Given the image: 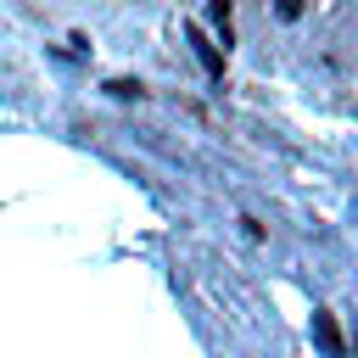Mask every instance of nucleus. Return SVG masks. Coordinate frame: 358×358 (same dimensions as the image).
<instances>
[{
	"label": "nucleus",
	"instance_id": "1",
	"mask_svg": "<svg viewBox=\"0 0 358 358\" xmlns=\"http://www.w3.org/2000/svg\"><path fill=\"white\" fill-rule=\"evenodd\" d=\"M313 341H319V352H324V358H347V341H341V330H336V313H330V308H313Z\"/></svg>",
	"mask_w": 358,
	"mask_h": 358
},
{
	"label": "nucleus",
	"instance_id": "2",
	"mask_svg": "<svg viewBox=\"0 0 358 358\" xmlns=\"http://www.w3.org/2000/svg\"><path fill=\"white\" fill-rule=\"evenodd\" d=\"M185 39H190V45H196V62H201V67H207V73H224V56H218V45H213V39H207V34H201V28H196V22H190V28H185Z\"/></svg>",
	"mask_w": 358,
	"mask_h": 358
},
{
	"label": "nucleus",
	"instance_id": "3",
	"mask_svg": "<svg viewBox=\"0 0 358 358\" xmlns=\"http://www.w3.org/2000/svg\"><path fill=\"white\" fill-rule=\"evenodd\" d=\"M213 28H218V39L229 45V0H213Z\"/></svg>",
	"mask_w": 358,
	"mask_h": 358
},
{
	"label": "nucleus",
	"instance_id": "4",
	"mask_svg": "<svg viewBox=\"0 0 358 358\" xmlns=\"http://www.w3.org/2000/svg\"><path fill=\"white\" fill-rule=\"evenodd\" d=\"M106 95H117V101H134V95H140V84H134V78H112V84H106Z\"/></svg>",
	"mask_w": 358,
	"mask_h": 358
},
{
	"label": "nucleus",
	"instance_id": "5",
	"mask_svg": "<svg viewBox=\"0 0 358 358\" xmlns=\"http://www.w3.org/2000/svg\"><path fill=\"white\" fill-rule=\"evenodd\" d=\"M274 11H280V17L291 22V17H302V0H274Z\"/></svg>",
	"mask_w": 358,
	"mask_h": 358
}]
</instances>
